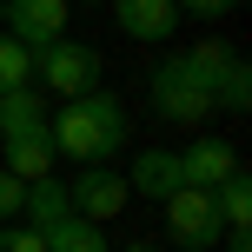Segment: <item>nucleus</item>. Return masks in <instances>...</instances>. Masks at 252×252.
<instances>
[{
	"label": "nucleus",
	"mask_w": 252,
	"mask_h": 252,
	"mask_svg": "<svg viewBox=\"0 0 252 252\" xmlns=\"http://www.w3.org/2000/svg\"><path fill=\"white\" fill-rule=\"evenodd\" d=\"M47 139L73 166H106L126 146V106L100 87L80 93V100H60V113H47Z\"/></svg>",
	"instance_id": "f257e3e1"
},
{
	"label": "nucleus",
	"mask_w": 252,
	"mask_h": 252,
	"mask_svg": "<svg viewBox=\"0 0 252 252\" xmlns=\"http://www.w3.org/2000/svg\"><path fill=\"white\" fill-rule=\"evenodd\" d=\"M153 113L166 126H206L213 120V80L186 53H159V66H153Z\"/></svg>",
	"instance_id": "f03ea898"
},
{
	"label": "nucleus",
	"mask_w": 252,
	"mask_h": 252,
	"mask_svg": "<svg viewBox=\"0 0 252 252\" xmlns=\"http://www.w3.org/2000/svg\"><path fill=\"white\" fill-rule=\"evenodd\" d=\"M33 80L40 93H60V100H80V93L100 87V53L87 47V40H47V47H33Z\"/></svg>",
	"instance_id": "7ed1b4c3"
},
{
	"label": "nucleus",
	"mask_w": 252,
	"mask_h": 252,
	"mask_svg": "<svg viewBox=\"0 0 252 252\" xmlns=\"http://www.w3.org/2000/svg\"><path fill=\"white\" fill-rule=\"evenodd\" d=\"M159 206H166V239H173L179 252H219V239H226V219H219L213 192L179 186L173 199H159Z\"/></svg>",
	"instance_id": "20e7f679"
},
{
	"label": "nucleus",
	"mask_w": 252,
	"mask_h": 252,
	"mask_svg": "<svg viewBox=\"0 0 252 252\" xmlns=\"http://www.w3.org/2000/svg\"><path fill=\"white\" fill-rule=\"evenodd\" d=\"M66 192H73V219H93V226H106L133 206L126 173H113V166H80V179H66Z\"/></svg>",
	"instance_id": "39448f33"
},
{
	"label": "nucleus",
	"mask_w": 252,
	"mask_h": 252,
	"mask_svg": "<svg viewBox=\"0 0 252 252\" xmlns=\"http://www.w3.org/2000/svg\"><path fill=\"white\" fill-rule=\"evenodd\" d=\"M232 173H239V146H232V139H192V146H179V179H186V186L213 192V186H226Z\"/></svg>",
	"instance_id": "423d86ee"
},
{
	"label": "nucleus",
	"mask_w": 252,
	"mask_h": 252,
	"mask_svg": "<svg viewBox=\"0 0 252 252\" xmlns=\"http://www.w3.org/2000/svg\"><path fill=\"white\" fill-rule=\"evenodd\" d=\"M0 27L33 53V47H47V40L66 33V0H7V20Z\"/></svg>",
	"instance_id": "0eeeda50"
},
{
	"label": "nucleus",
	"mask_w": 252,
	"mask_h": 252,
	"mask_svg": "<svg viewBox=\"0 0 252 252\" xmlns=\"http://www.w3.org/2000/svg\"><path fill=\"white\" fill-rule=\"evenodd\" d=\"M179 186H186L179 179V153H166V146H139L133 153V173H126L133 199H173Z\"/></svg>",
	"instance_id": "6e6552de"
},
{
	"label": "nucleus",
	"mask_w": 252,
	"mask_h": 252,
	"mask_svg": "<svg viewBox=\"0 0 252 252\" xmlns=\"http://www.w3.org/2000/svg\"><path fill=\"white\" fill-rule=\"evenodd\" d=\"M53 159H60V153H53L47 126H33V133H0V166H7L13 179H27V186H33V179H47Z\"/></svg>",
	"instance_id": "1a4fd4ad"
},
{
	"label": "nucleus",
	"mask_w": 252,
	"mask_h": 252,
	"mask_svg": "<svg viewBox=\"0 0 252 252\" xmlns=\"http://www.w3.org/2000/svg\"><path fill=\"white\" fill-rule=\"evenodd\" d=\"M66 219H73V192H66V179H53V173L33 179V186H27V199H20V226L47 239V232L66 226Z\"/></svg>",
	"instance_id": "9d476101"
},
{
	"label": "nucleus",
	"mask_w": 252,
	"mask_h": 252,
	"mask_svg": "<svg viewBox=\"0 0 252 252\" xmlns=\"http://www.w3.org/2000/svg\"><path fill=\"white\" fill-rule=\"evenodd\" d=\"M126 40H173L179 27V0H106Z\"/></svg>",
	"instance_id": "9b49d317"
},
{
	"label": "nucleus",
	"mask_w": 252,
	"mask_h": 252,
	"mask_svg": "<svg viewBox=\"0 0 252 252\" xmlns=\"http://www.w3.org/2000/svg\"><path fill=\"white\" fill-rule=\"evenodd\" d=\"M47 113H53V100L33 93V87L0 93V133H33V126H47Z\"/></svg>",
	"instance_id": "f8f14e48"
},
{
	"label": "nucleus",
	"mask_w": 252,
	"mask_h": 252,
	"mask_svg": "<svg viewBox=\"0 0 252 252\" xmlns=\"http://www.w3.org/2000/svg\"><path fill=\"white\" fill-rule=\"evenodd\" d=\"M213 106H219V113H246V106H252V66H246V53H232V60L219 66Z\"/></svg>",
	"instance_id": "ddd939ff"
},
{
	"label": "nucleus",
	"mask_w": 252,
	"mask_h": 252,
	"mask_svg": "<svg viewBox=\"0 0 252 252\" xmlns=\"http://www.w3.org/2000/svg\"><path fill=\"white\" fill-rule=\"evenodd\" d=\"M47 252H113V246H106V226H93V219H66V226L47 232Z\"/></svg>",
	"instance_id": "4468645a"
},
{
	"label": "nucleus",
	"mask_w": 252,
	"mask_h": 252,
	"mask_svg": "<svg viewBox=\"0 0 252 252\" xmlns=\"http://www.w3.org/2000/svg\"><path fill=\"white\" fill-rule=\"evenodd\" d=\"M213 206H219L226 226H252V179H246V166L226 179V186H213Z\"/></svg>",
	"instance_id": "2eb2a0df"
},
{
	"label": "nucleus",
	"mask_w": 252,
	"mask_h": 252,
	"mask_svg": "<svg viewBox=\"0 0 252 252\" xmlns=\"http://www.w3.org/2000/svg\"><path fill=\"white\" fill-rule=\"evenodd\" d=\"M20 87H33V53L7 33L0 40V93H20Z\"/></svg>",
	"instance_id": "dca6fc26"
},
{
	"label": "nucleus",
	"mask_w": 252,
	"mask_h": 252,
	"mask_svg": "<svg viewBox=\"0 0 252 252\" xmlns=\"http://www.w3.org/2000/svg\"><path fill=\"white\" fill-rule=\"evenodd\" d=\"M186 60H192V66H199V73H206V80H219V66H226V60H232V47H226V40H192V47H186Z\"/></svg>",
	"instance_id": "f3484780"
},
{
	"label": "nucleus",
	"mask_w": 252,
	"mask_h": 252,
	"mask_svg": "<svg viewBox=\"0 0 252 252\" xmlns=\"http://www.w3.org/2000/svg\"><path fill=\"white\" fill-rule=\"evenodd\" d=\"M20 199H27V179H13L7 166H0V226H7V219H20Z\"/></svg>",
	"instance_id": "a211bd4d"
},
{
	"label": "nucleus",
	"mask_w": 252,
	"mask_h": 252,
	"mask_svg": "<svg viewBox=\"0 0 252 252\" xmlns=\"http://www.w3.org/2000/svg\"><path fill=\"white\" fill-rule=\"evenodd\" d=\"M0 252H47V239L27 226H0Z\"/></svg>",
	"instance_id": "6ab92c4d"
},
{
	"label": "nucleus",
	"mask_w": 252,
	"mask_h": 252,
	"mask_svg": "<svg viewBox=\"0 0 252 252\" xmlns=\"http://www.w3.org/2000/svg\"><path fill=\"white\" fill-rule=\"evenodd\" d=\"M179 7H186V13H199V20H219V13H232L239 0H179Z\"/></svg>",
	"instance_id": "aec40b11"
},
{
	"label": "nucleus",
	"mask_w": 252,
	"mask_h": 252,
	"mask_svg": "<svg viewBox=\"0 0 252 252\" xmlns=\"http://www.w3.org/2000/svg\"><path fill=\"white\" fill-rule=\"evenodd\" d=\"M120 252H159V246H153V239H133V246H120Z\"/></svg>",
	"instance_id": "412c9836"
},
{
	"label": "nucleus",
	"mask_w": 252,
	"mask_h": 252,
	"mask_svg": "<svg viewBox=\"0 0 252 252\" xmlns=\"http://www.w3.org/2000/svg\"><path fill=\"white\" fill-rule=\"evenodd\" d=\"M0 20H7V0H0Z\"/></svg>",
	"instance_id": "4be33fe9"
},
{
	"label": "nucleus",
	"mask_w": 252,
	"mask_h": 252,
	"mask_svg": "<svg viewBox=\"0 0 252 252\" xmlns=\"http://www.w3.org/2000/svg\"><path fill=\"white\" fill-rule=\"evenodd\" d=\"M87 7H106V0H87Z\"/></svg>",
	"instance_id": "5701e85b"
}]
</instances>
